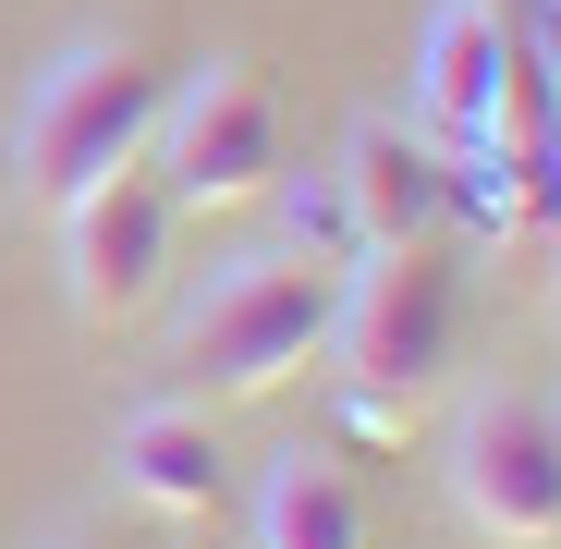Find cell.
Here are the masks:
<instances>
[{"instance_id": "1", "label": "cell", "mask_w": 561, "mask_h": 549, "mask_svg": "<svg viewBox=\"0 0 561 549\" xmlns=\"http://www.w3.org/2000/svg\"><path fill=\"white\" fill-rule=\"evenodd\" d=\"M159 111H171V61H159L147 37H85V49H61V61L37 73L25 123H13V171H25V196L61 220L73 196H99L111 171L147 159Z\"/></svg>"}, {"instance_id": "2", "label": "cell", "mask_w": 561, "mask_h": 549, "mask_svg": "<svg viewBox=\"0 0 561 549\" xmlns=\"http://www.w3.org/2000/svg\"><path fill=\"white\" fill-rule=\"evenodd\" d=\"M463 342V256L451 232H403V244H366L330 294V366L366 403H415L439 391V366Z\"/></svg>"}, {"instance_id": "3", "label": "cell", "mask_w": 561, "mask_h": 549, "mask_svg": "<svg viewBox=\"0 0 561 549\" xmlns=\"http://www.w3.org/2000/svg\"><path fill=\"white\" fill-rule=\"evenodd\" d=\"M330 268L306 256H232L220 282L183 306V366H196L208 403H256L280 379H306V366L330 354Z\"/></svg>"}, {"instance_id": "4", "label": "cell", "mask_w": 561, "mask_h": 549, "mask_svg": "<svg viewBox=\"0 0 561 549\" xmlns=\"http://www.w3.org/2000/svg\"><path fill=\"white\" fill-rule=\"evenodd\" d=\"M147 171L171 183L183 220H208V208H256L268 183L294 171V135H280L268 73H244V61H196V73H171V111H159V135H147Z\"/></svg>"}, {"instance_id": "5", "label": "cell", "mask_w": 561, "mask_h": 549, "mask_svg": "<svg viewBox=\"0 0 561 549\" xmlns=\"http://www.w3.org/2000/svg\"><path fill=\"white\" fill-rule=\"evenodd\" d=\"M171 244H183V208H171V183L147 159L111 171L99 196H73L61 208V294H73V318L85 330H135L159 306V282H171Z\"/></svg>"}, {"instance_id": "6", "label": "cell", "mask_w": 561, "mask_h": 549, "mask_svg": "<svg viewBox=\"0 0 561 549\" xmlns=\"http://www.w3.org/2000/svg\"><path fill=\"white\" fill-rule=\"evenodd\" d=\"M451 501L501 549H561V415L537 391H489L451 427Z\"/></svg>"}, {"instance_id": "7", "label": "cell", "mask_w": 561, "mask_h": 549, "mask_svg": "<svg viewBox=\"0 0 561 549\" xmlns=\"http://www.w3.org/2000/svg\"><path fill=\"white\" fill-rule=\"evenodd\" d=\"M501 73H513V0H439L415 37V135L489 147L501 135Z\"/></svg>"}, {"instance_id": "8", "label": "cell", "mask_w": 561, "mask_h": 549, "mask_svg": "<svg viewBox=\"0 0 561 549\" xmlns=\"http://www.w3.org/2000/svg\"><path fill=\"white\" fill-rule=\"evenodd\" d=\"M342 196H354V232L366 244H403V232H439L451 220V147L391 123V111H366L342 135Z\"/></svg>"}, {"instance_id": "9", "label": "cell", "mask_w": 561, "mask_h": 549, "mask_svg": "<svg viewBox=\"0 0 561 549\" xmlns=\"http://www.w3.org/2000/svg\"><path fill=\"white\" fill-rule=\"evenodd\" d=\"M111 477H123V501L196 525V513H220V477H232V465H220V427H208L196 403H135L123 439H111Z\"/></svg>"}, {"instance_id": "10", "label": "cell", "mask_w": 561, "mask_h": 549, "mask_svg": "<svg viewBox=\"0 0 561 549\" xmlns=\"http://www.w3.org/2000/svg\"><path fill=\"white\" fill-rule=\"evenodd\" d=\"M256 549H366V489L342 451H280L256 477Z\"/></svg>"}, {"instance_id": "11", "label": "cell", "mask_w": 561, "mask_h": 549, "mask_svg": "<svg viewBox=\"0 0 561 549\" xmlns=\"http://www.w3.org/2000/svg\"><path fill=\"white\" fill-rule=\"evenodd\" d=\"M268 208H280V256H306V268H342L366 256V232H354V196H342V171H280L268 183Z\"/></svg>"}, {"instance_id": "12", "label": "cell", "mask_w": 561, "mask_h": 549, "mask_svg": "<svg viewBox=\"0 0 561 549\" xmlns=\"http://www.w3.org/2000/svg\"><path fill=\"white\" fill-rule=\"evenodd\" d=\"M513 37H525L537 85H549V111H561V0H513Z\"/></svg>"}, {"instance_id": "13", "label": "cell", "mask_w": 561, "mask_h": 549, "mask_svg": "<svg viewBox=\"0 0 561 549\" xmlns=\"http://www.w3.org/2000/svg\"><path fill=\"white\" fill-rule=\"evenodd\" d=\"M49 549H123V537H99V525H73V537H49Z\"/></svg>"}, {"instance_id": "14", "label": "cell", "mask_w": 561, "mask_h": 549, "mask_svg": "<svg viewBox=\"0 0 561 549\" xmlns=\"http://www.w3.org/2000/svg\"><path fill=\"white\" fill-rule=\"evenodd\" d=\"M549 415H561V403H549Z\"/></svg>"}]
</instances>
